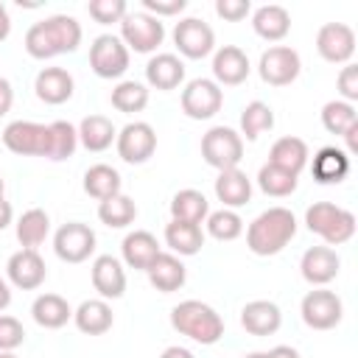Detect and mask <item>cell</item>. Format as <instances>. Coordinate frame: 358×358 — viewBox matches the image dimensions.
Segmentation results:
<instances>
[{
    "mask_svg": "<svg viewBox=\"0 0 358 358\" xmlns=\"http://www.w3.org/2000/svg\"><path fill=\"white\" fill-rule=\"evenodd\" d=\"M165 243L176 257H193L204 246V229L201 224H187V221H173L165 227Z\"/></svg>",
    "mask_w": 358,
    "mask_h": 358,
    "instance_id": "f546056e",
    "label": "cell"
},
{
    "mask_svg": "<svg viewBox=\"0 0 358 358\" xmlns=\"http://www.w3.org/2000/svg\"><path fill=\"white\" fill-rule=\"evenodd\" d=\"M50 126V151H48V159L53 162H62L67 157L76 154V145H78V131L73 123L67 120H53L48 123Z\"/></svg>",
    "mask_w": 358,
    "mask_h": 358,
    "instance_id": "60d3db41",
    "label": "cell"
},
{
    "mask_svg": "<svg viewBox=\"0 0 358 358\" xmlns=\"http://www.w3.org/2000/svg\"><path fill=\"white\" fill-rule=\"evenodd\" d=\"M73 322L84 336H103L115 324V313L106 299H84L73 310Z\"/></svg>",
    "mask_w": 358,
    "mask_h": 358,
    "instance_id": "4316f807",
    "label": "cell"
},
{
    "mask_svg": "<svg viewBox=\"0 0 358 358\" xmlns=\"http://www.w3.org/2000/svg\"><path fill=\"white\" fill-rule=\"evenodd\" d=\"M159 252H162V249H159L157 238H154L148 229H134V232H129V235L123 238V243H120L123 263H126L129 268H137V271H145V268L154 263V257H157Z\"/></svg>",
    "mask_w": 358,
    "mask_h": 358,
    "instance_id": "484cf974",
    "label": "cell"
},
{
    "mask_svg": "<svg viewBox=\"0 0 358 358\" xmlns=\"http://www.w3.org/2000/svg\"><path fill=\"white\" fill-rule=\"evenodd\" d=\"M159 358H196V355H193L187 347H179V344H173V347H165Z\"/></svg>",
    "mask_w": 358,
    "mask_h": 358,
    "instance_id": "f907efd6",
    "label": "cell"
},
{
    "mask_svg": "<svg viewBox=\"0 0 358 358\" xmlns=\"http://www.w3.org/2000/svg\"><path fill=\"white\" fill-rule=\"evenodd\" d=\"M87 11L95 22L112 25V22H120L129 14V6H126V0H90Z\"/></svg>",
    "mask_w": 358,
    "mask_h": 358,
    "instance_id": "7bdbcfd3",
    "label": "cell"
},
{
    "mask_svg": "<svg viewBox=\"0 0 358 358\" xmlns=\"http://www.w3.org/2000/svg\"><path fill=\"white\" fill-rule=\"evenodd\" d=\"M112 106L123 115H134L143 112L148 106V87L140 81H117L112 90Z\"/></svg>",
    "mask_w": 358,
    "mask_h": 358,
    "instance_id": "74e56055",
    "label": "cell"
},
{
    "mask_svg": "<svg viewBox=\"0 0 358 358\" xmlns=\"http://www.w3.org/2000/svg\"><path fill=\"white\" fill-rule=\"evenodd\" d=\"M210 215V201L201 190L185 187L179 193H173L171 199V218L173 221H187V224H204V218Z\"/></svg>",
    "mask_w": 358,
    "mask_h": 358,
    "instance_id": "836d02e7",
    "label": "cell"
},
{
    "mask_svg": "<svg viewBox=\"0 0 358 358\" xmlns=\"http://www.w3.org/2000/svg\"><path fill=\"white\" fill-rule=\"evenodd\" d=\"M115 148H117V157L129 165H143L154 157L157 151V131L151 123L145 120H131L126 123L117 137H115Z\"/></svg>",
    "mask_w": 358,
    "mask_h": 358,
    "instance_id": "8fae6325",
    "label": "cell"
},
{
    "mask_svg": "<svg viewBox=\"0 0 358 358\" xmlns=\"http://www.w3.org/2000/svg\"><path fill=\"white\" fill-rule=\"evenodd\" d=\"M98 218H101V224H106L109 229H123V227L134 224V218H137V204H134V199H129L126 193H117V196H112V199L98 201Z\"/></svg>",
    "mask_w": 358,
    "mask_h": 358,
    "instance_id": "d590c367",
    "label": "cell"
},
{
    "mask_svg": "<svg viewBox=\"0 0 358 358\" xmlns=\"http://www.w3.org/2000/svg\"><path fill=\"white\" fill-rule=\"evenodd\" d=\"M215 199H218L227 210H238V207L249 204V201H252V179H249L241 168L218 171V179H215Z\"/></svg>",
    "mask_w": 358,
    "mask_h": 358,
    "instance_id": "d4e9b609",
    "label": "cell"
},
{
    "mask_svg": "<svg viewBox=\"0 0 358 358\" xmlns=\"http://www.w3.org/2000/svg\"><path fill=\"white\" fill-rule=\"evenodd\" d=\"M350 154L344 148H336V145H324L313 154V162H310V173L319 185H338L347 179L350 173Z\"/></svg>",
    "mask_w": 358,
    "mask_h": 358,
    "instance_id": "7402d4cb",
    "label": "cell"
},
{
    "mask_svg": "<svg viewBox=\"0 0 358 358\" xmlns=\"http://www.w3.org/2000/svg\"><path fill=\"white\" fill-rule=\"evenodd\" d=\"M187 8V0H143V11L151 17H173Z\"/></svg>",
    "mask_w": 358,
    "mask_h": 358,
    "instance_id": "7dc6e473",
    "label": "cell"
},
{
    "mask_svg": "<svg viewBox=\"0 0 358 358\" xmlns=\"http://www.w3.org/2000/svg\"><path fill=\"white\" fill-rule=\"evenodd\" d=\"M171 327L190 341L210 347L224 336V319L215 308H210L201 299H185L171 310Z\"/></svg>",
    "mask_w": 358,
    "mask_h": 358,
    "instance_id": "3957f363",
    "label": "cell"
},
{
    "mask_svg": "<svg viewBox=\"0 0 358 358\" xmlns=\"http://www.w3.org/2000/svg\"><path fill=\"white\" fill-rule=\"evenodd\" d=\"M173 45L185 59H204L215 50V34L204 20L185 17L173 28Z\"/></svg>",
    "mask_w": 358,
    "mask_h": 358,
    "instance_id": "5bb4252c",
    "label": "cell"
},
{
    "mask_svg": "<svg viewBox=\"0 0 358 358\" xmlns=\"http://www.w3.org/2000/svg\"><path fill=\"white\" fill-rule=\"evenodd\" d=\"M224 103V90L213 78H193L182 90V112L190 120H210Z\"/></svg>",
    "mask_w": 358,
    "mask_h": 358,
    "instance_id": "4fadbf2b",
    "label": "cell"
},
{
    "mask_svg": "<svg viewBox=\"0 0 358 358\" xmlns=\"http://www.w3.org/2000/svg\"><path fill=\"white\" fill-rule=\"evenodd\" d=\"M11 103H14V87L8 78L0 76V117L11 112Z\"/></svg>",
    "mask_w": 358,
    "mask_h": 358,
    "instance_id": "c3c4849f",
    "label": "cell"
},
{
    "mask_svg": "<svg viewBox=\"0 0 358 358\" xmlns=\"http://www.w3.org/2000/svg\"><path fill=\"white\" fill-rule=\"evenodd\" d=\"M3 145L20 157H45L50 151V126L34 120H11L3 129Z\"/></svg>",
    "mask_w": 358,
    "mask_h": 358,
    "instance_id": "8992f818",
    "label": "cell"
},
{
    "mask_svg": "<svg viewBox=\"0 0 358 358\" xmlns=\"http://www.w3.org/2000/svg\"><path fill=\"white\" fill-rule=\"evenodd\" d=\"M78 143L87 148V151H106L115 137H117V129L115 123L106 117V115H87L81 123H78Z\"/></svg>",
    "mask_w": 358,
    "mask_h": 358,
    "instance_id": "1f68e13d",
    "label": "cell"
},
{
    "mask_svg": "<svg viewBox=\"0 0 358 358\" xmlns=\"http://www.w3.org/2000/svg\"><path fill=\"white\" fill-rule=\"evenodd\" d=\"M215 14L227 22H241L252 14V3L249 0H215Z\"/></svg>",
    "mask_w": 358,
    "mask_h": 358,
    "instance_id": "f6af8a7d",
    "label": "cell"
},
{
    "mask_svg": "<svg viewBox=\"0 0 358 358\" xmlns=\"http://www.w3.org/2000/svg\"><path fill=\"white\" fill-rule=\"evenodd\" d=\"M308 157H310L308 154V143L302 137H280L268 151V162L282 168V171H288V173H294V176H299L305 171Z\"/></svg>",
    "mask_w": 358,
    "mask_h": 358,
    "instance_id": "4dcf8cb0",
    "label": "cell"
},
{
    "mask_svg": "<svg viewBox=\"0 0 358 358\" xmlns=\"http://www.w3.org/2000/svg\"><path fill=\"white\" fill-rule=\"evenodd\" d=\"M84 193L98 199V201L112 199V196L123 193V179L112 165H103V162L90 165L87 173H84Z\"/></svg>",
    "mask_w": 358,
    "mask_h": 358,
    "instance_id": "d6a6232c",
    "label": "cell"
},
{
    "mask_svg": "<svg viewBox=\"0 0 358 358\" xmlns=\"http://www.w3.org/2000/svg\"><path fill=\"white\" fill-rule=\"evenodd\" d=\"M338 268H341V257L330 246H310L299 260L302 280L310 282L313 288H322V285L333 282L338 277Z\"/></svg>",
    "mask_w": 358,
    "mask_h": 358,
    "instance_id": "ac0fdd59",
    "label": "cell"
},
{
    "mask_svg": "<svg viewBox=\"0 0 358 358\" xmlns=\"http://www.w3.org/2000/svg\"><path fill=\"white\" fill-rule=\"evenodd\" d=\"M355 123H358V115H355V106L352 103H347V101L338 98V101H327L322 106V126H324V131L344 137Z\"/></svg>",
    "mask_w": 358,
    "mask_h": 358,
    "instance_id": "ab89813d",
    "label": "cell"
},
{
    "mask_svg": "<svg viewBox=\"0 0 358 358\" xmlns=\"http://www.w3.org/2000/svg\"><path fill=\"white\" fill-rule=\"evenodd\" d=\"M204 227H207V235L215 241H235L243 232V218L235 210L221 207L204 218Z\"/></svg>",
    "mask_w": 358,
    "mask_h": 358,
    "instance_id": "b9f144b4",
    "label": "cell"
},
{
    "mask_svg": "<svg viewBox=\"0 0 358 358\" xmlns=\"http://www.w3.org/2000/svg\"><path fill=\"white\" fill-rule=\"evenodd\" d=\"M81 45V22L70 14H50L25 31V50L31 59H53L73 53Z\"/></svg>",
    "mask_w": 358,
    "mask_h": 358,
    "instance_id": "6da1fadb",
    "label": "cell"
},
{
    "mask_svg": "<svg viewBox=\"0 0 358 358\" xmlns=\"http://www.w3.org/2000/svg\"><path fill=\"white\" fill-rule=\"evenodd\" d=\"M3 190H6V182H3V176H0V199H3Z\"/></svg>",
    "mask_w": 358,
    "mask_h": 358,
    "instance_id": "9f6ffc18",
    "label": "cell"
},
{
    "mask_svg": "<svg viewBox=\"0 0 358 358\" xmlns=\"http://www.w3.org/2000/svg\"><path fill=\"white\" fill-rule=\"evenodd\" d=\"M90 70L98 78H120L129 70V48L115 34H101L90 45Z\"/></svg>",
    "mask_w": 358,
    "mask_h": 358,
    "instance_id": "ba28073f",
    "label": "cell"
},
{
    "mask_svg": "<svg viewBox=\"0 0 358 358\" xmlns=\"http://www.w3.org/2000/svg\"><path fill=\"white\" fill-rule=\"evenodd\" d=\"M249 56L238 45H224L213 53V81L218 87H238L249 78Z\"/></svg>",
    "mask_w": 358,
    "mask_h": 358,
    "instance_id": "e0dca14e",
    "label": "cell"
},
{
    "mask_svg": "<svg viewBox=\"0 0 358 358\" xmlns=\"http://www.w3.org/2000/svg\"><path fill=\"white\" fill-rule=\"evenodd\" d=\"M299 313H302V322L310 330H333L344 316V302L336 291L313 288L302 296Z\"/></svg>",
    "mask_w": 358,
    "mask_h": 358,
    "instance_id": "30bf717a",
    "label": "cell"
},
{
    "mask_svg": "<svg viewBox=\"0 0 358 358\" xmlns=\"http://www.w3.org/2000/svg\"><path fill=\"white\" fill-rule=\"evenodd\" d=\"M296 182H299V176H294V173H288V171H282V168H277V165H271V162H266V165L257 171V185H260V190H263L266 196H274V199L291 196V193L296 190Z\"/></svg>",
    "mask_w": 358,
    "mask_h": 358,
    "instance_id": "f35d334b",
    "label": "cell"
},
{
    "mask_svg": "<svg viewBox=\"0 0 358 358\" xmlns=\"http://www.w3.org/2000/svg\"><path fill=\"white\" fill-rule=\"evenodd\" d=\"M252 28L260 39L266 42H280L288 36L291 31V14L277 6V3H268V6H260L252 11Z\"/></svg>",
    "mask_w": 358,
    "mask_h": 358,
    "instance_id": "83f0119b",
    "label": "cell"
},
{
    "mask_svg": "<svg viewBox=\"0 0 358 358\" xmlns=\"http://www.w3.org/2000/svg\"><path fill=\"white\" fill-rule=\"evenodd\" d=\"M243 358H266V352H246Z\"/></svg>",
    "mask_w": 358,
    "mask_h": 358,
    "instance_id": "11a10c76",
    "label": "cell"
},
{
    "mask_svg": "<svg viewBox=\"0 0 358 358\" xmlns=\"http://www.w3.org/2000/svg\"><path fill=\"white\" fill-rule=\"evenodd\" d=\"M336 87L341 92V101H347V103L358 101V67L355 64H344L338 78H336Z\"/></svg>",
    "mask_w": 358,
    "mask_h": 358,
    "instance_id": "bcb514c9",
    "label": "cell"
},
{
    "mask_svg": "<svg viewBox=\"0 0 358 358\" xmlns=\"http://www.w3.org/2000/svg\"><path fill=\"white\" fill-rule=\"evenodd\" d=\"M73 90H76V81H73V76L64 67H42L36 73L34 92H36V98L42 103L59 106V103L73 98Z\"/></svg>",
    "mask_w": 358,
    "mask_h": 358,
    "instance_id": "ffe728a7",
    "label": "cell"
},
{
    "mask_svg": "<svg viewBox=\"0 0 358 358\" xmlns=\"http://www.w3.org/2000/svg\"><path fill=\"white\" fill-rule=\"evenodd\" d=\"M95 243H98L95 229L81 224V221H67L53 235V252L64 263H84V260H90V255L95 252Z\"/></svg>",
    "mask_w": 358,
    "mask_h": 358,
    "instance_id": "7c38bea8",
    "label": "cell"
},
{
    "mask_svg": "<svg viewBox=\"0 0 358 358\" xmlns=\"http://www.w3.org/2000/svg\"><path fill=\"white\" fill-rule=\"evenodd\" d=\"M31 316H34V322H36L39 327H45V330H59V327H64V324L73 319V308H70V302H67L64 296H59V294H39V296L34 299V305H31Z\"/></svg>",
    "mask_w": 358,
    "mask_h": 358,
    "instance_id": "f1b7e54d",
    "label": "cell"
},
{
    "mask_svg": "<svg viewBox=\"0 0 358 358\" xmlns=\"http://www.w3.org/2000/svg\"><path fill=\"white\" fill-rule=\"evenodd\" d=\"M201 157L215 171L238 168L243 159V137L229 126H213L201 137Z\"/></svg>",
    "mask_w": 358,
    "mask_h": 358,
    "instance_id": "5b68a950",
    "label": "cell"
},
{
    "mask_svg": "<svg viewBox=\"0 0 358 358\" xmlns=\"http://www.w3.org/2000/svg\"><path fill=\"white\" fill-rule=\"evenodd\" d=\"M145 274H148V282L159 294H173L187 282V268L173 252H159L154 263L145 268Z\"/></svg>",
    "mask_w": 358,
    "mask_h": 358,
    "instance_id": "44dd1931",
    "label": "cell"
},
{
    "mask_svg": "<svg viewBox=\"0 0 358 358\" xmlns=\"http://www.w3.org/2000/svg\"><path fill=\"white\" fill-rule=\"evenodd\" d=\"M296 235V218L288 207H268L246 227V246L257 257L280 255Z\"/></svg>",
    "mask_w": 358,
    "mask_h": 358,
    "instance_id": "7a4b0ae2",
    "label": "cell"
},
{
    "mask_svg": "<svg viewBox=\"0 0 358 358\" xmlns=\"http://www.w3.org/2000/svg\"><path fill=\"white\" fill-rule=\"evenodd\" d=\"M282 324V310L268 299H252L241 310V327L252 336H271Z\"/></svg>",
    "mask_w": 358,
    "mask_h": 358,
    "instance_id": "603a6c76",
    "label": "cell"
},
{
    "mask_svg": "<svg viewBox=\"0 0 358 358\" xmlns=\"http://www.w3.org/2000/svg\"><path fill=\"white\" fill-rule=\"evenodd\" d=\"M6 277L20 291H36L48 277V266H45V260L36 249H20L8 257Z\"/></svg>",
    "mask_w": 358,
    "mask_h": 358,
    "instance_id": "2e32d148",
    "label": "cell"
},
{
    "mask_svg": "<svg viewBox=\"0 0 358 358\" xmlns=\"http://www.w3.org/2000/svg\"><path fill=\"white\" fill-rule=\"evenodd\" d=\"M25 341V327L20 319L0 313V352H14Z\"/></svg>",
    "mask_w": 358,
    "mask_h": 358,
    "instance_id": "ee69618b",
    "label": "cell"
},
{
    "mask_svg": "<svg viewBox=\"0 0 358 358\" xmlns=\"http://www.w3.org/2000/svg\"><path fill=\"white\" fill-rule=\"evenodd\" d=\"M305 227L327 246H341L355 235V215L333 201H313L305 210Z\"/></svg>",
    "mask_w": 358,
    "mask_h": 358,
    "instance_id": "277c9868",
    "label": "cell"
},
{
    "mask_svg": "<svg viewBox=\"0 0 358 358\" xmlns=\"http://www.w3.org/2000/svg\"><path fill=\"white\" fill-rule=\"evenodd\" d=\"M90 280L101 299H120L126 294V268L112 255H98L92 260Z\"/></svg>",
    "mask_w": 358,
    "mask_h": 358,
    "instance_id": "d6986e66",
    "label": "cell"
},
{
    "mask_svg": "<svg viewBox=\"0 0 358 358\" xmlns=\"http://www.w3.org/2000/svg\"><path fill=\"white\" fill-rule=\"evenodd\" d=\"M11 34V17H8V8L0 3V42H6Z\"/></svg>",
    "mask_w": 358,
    "mask_h": 358,
    "instance_id": "816d5d0a",
    "label": "cell"
},
{
    "mask_svg": "<svg viewBox=\"0 0 358 358\" xmlns=\"http://www.w3.org/2000/svg\"><path fill=\"white\" fill-rule=\"evenodd\" d=\"M0 358H17L14 352H0Z\"/></svg>",
    "mask_w": 358,
    "mask_h": 358,
    "instance_id": "6f0895ef",
    "label": "cell"
},
{
    "mask_svg": "<svg viewBox=\"0 0 358 358\" xmlns=\"http://www.w3.org/2000/svg\"><path fill=\"white\" fill-rule=\"evenodd\" d=\"M11 305V285L6 277H0V310H6Z\"/></svg>",
    "mask_w": 358,
    "mask_h": 358,
    "instance_id": "db71d44e",
    "label": "cell"
},
{
    "mask_svg": "<svg viewBox=\"0 0 358 358\" xmlns=\"http://www.w3.org/2000/svg\"><path fill=\"white\" fill-rule=\"evenodd\" d=\"M11 218H14V210H11V204L6 201V199H0V232L11 224Z\"/></svg>",
    "mask_w": 358,
    "mask_h": 358,
    "instance_id": "f5cc1de1",
    "label": "cell"
},
{
    "mask_svg": "<svg viewBox=\"0 0 358 358\" xmlns=\"http://www.w3.org/2000/svg\"><path fill=\"white\" fill-rule=\"evenodd\" d=\"M316 50L330 64H350L355 56V31L347 22H324L316 31Z\"/></svg>",
    "mask_w": 358,
    "mask_h": 358,
    "instance_id": "9a60e30c",
    "label": "cell"
},
{
    "mask_svg": "<svg viewBox=\"0 0 358 358\" xmlns=\"http://www.w3.org/2000/svg\"><path fill=\"white\" fill-rule=\"evenodd\" d=\"M48 232H50V215L42 207L25 210L17 221V241L22 243V249H36L39 243H45Z\"/></svg>",
    "mask_w": 358,
    "mask_h": 358,
    "instance_id": "e575fe53",
    "label": "cell"
},
{
    "mask_svg": "<svg viewBox=\"0 0 358 358\" xmlns=\"http://www.w3.org/2000/svg\"><path fill=\"white\" fill-rule=\"evenodd\" d=\"M271 129H274V112H271L268 103L252 101V103L243 106V112H241V137H246L252 143L263 131H271Z\"/></svg>",
    "mask_w": 358,
    "mask_h": 358,
    "instance_id": "8d00e7d4",
    "label": "cell"
},
{
    "mask_svg": "<svg viewBox=\"0 0 358 358\" xmlns=\"http://www.w3.org/2000/svg\"><path fill=\"white\" fill-rule=\"evenodd\" d=\"M266 358H299V352L294 347H288V344H277V347H271L266 352Z\"/></svg>",
    "mask_w": 358,
    "mask_h": 358,
    "instance_id": "681fc988",
    "label": "cell"
},
{
    "mask_svg": "<svg viewBox=\"0 0 358 358\" xmlns=\"http://www.w3.org/2000/svg\"><path fill=\"white\" fill-rule=\"evenodd\" d=\"M120 39L134 53H154L165 39V25L145 11H129L120 20Z\"/></svg>",
    "mask_w": 358,
    "mask_h": 358,
    "instance_id": "52a82bcc",
    "label": "cell"
},
{
    "mask_svg": "<svg viewBox=\"0 0 358 358\" xmlns=\"http://www.w3.org/2000/svg\"><path fill=\"white\" fill-rule=\"evenodd\" d=\"M145 81L154 90H176L185 81V62L176 53H157L145 64Z\"/></svg>",
    "mask_w": 358,
    "mask_h": 358,
    "instance_id": "cb8c5ba5",
    "label": "cell"
},
{
    "mask_svg": "<svg viewBox=\"0 0 358 358\" xmlns=\"http://www.w3.org/2000/svg\"><path fill=\"white\" fill-rule=\"evenodd\" d=\"M257 73L268 87H288L299 78L302 73V59L294 48L288 45H271L268 50L260 53Z\"/></svg>",
    "mask_w": 358,
    "mask_h": 358,
    "instance_id": "9c48e42d",
    "label": "cell"
}]
</instances>
